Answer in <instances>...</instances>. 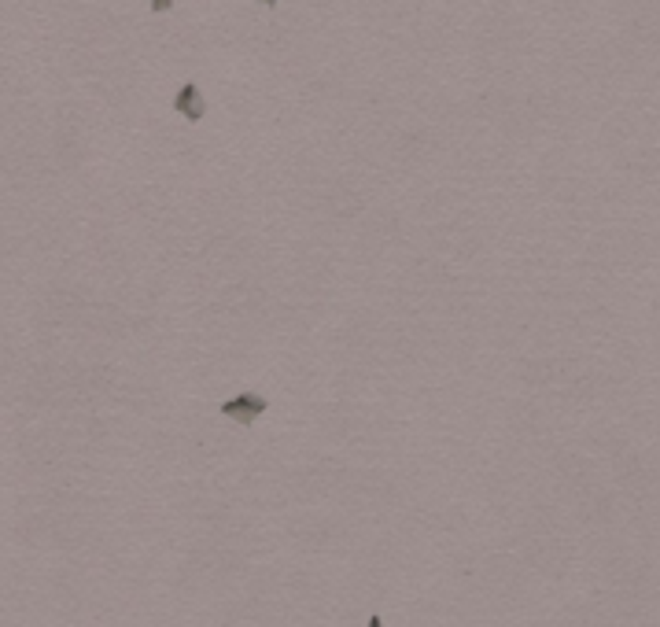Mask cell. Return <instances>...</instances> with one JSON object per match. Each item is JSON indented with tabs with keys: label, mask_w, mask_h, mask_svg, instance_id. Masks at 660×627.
<instances>
[{
	"label": "cell",
	"mask_w": 660,
	"mask_h": 627,
	"mask_svg": "<svg viewBox=\"0 0 660 627\" xmlns=\"http://www.w3.org/2000/svg\"><path fill=\"white\" fill-rule=\"evenodd\" d=\"M369 627H384V620H380V616L372 613V616H369Z\"/></svg>",
	"instance_id": "cell-4"
},
{
	"label": "cell",
	"mask_w": 660,
	"mask_h": 627,
	"mask_svg": "<svg viewBox=\"0 0 660 627\" xmlns=\"http://www.w3.org/2000/svg\"><path fill=\"white\" fill-rule=\"evenodd\" d=\"M174 108H177V115H185L188 122H199V119L207 115V100H203V92H199L196 85L188 81V85H181V89H177Z\"/></svg>",
	"instance_id": "cell-2"
},
{
	"label": "cell",
	"mask_w": 660,
	"mask_h": 627,
	"mask_svg": "<svg viewBox=\"0 0 660 627\" xmlns=\"http://www.w3.org/2000/svg\"><path fill=\"white\" fill-rule=\"evenodd\" d=\"M174 8V0H152V12H170Z\"/></svg>",
	"instance_id": "cell-3"
},
{
	"label": "cell",
	"mask_w": 660,
	"mask_h": 627,
	"mask_svg": "<svg viewBox=\"0 0 660 627\" xmlns=\"http://www.w3.org/2000/svg\"><path fill=\"white\" fill-rule=\"evenodd\" d=\"M266 410H270V402H266L262 395H237V399L221 402V417H229V421H237V424L259 421Z\"/></svg>",
	"instance_id": "cell-1"
},
{
	"label": "cell",
	"mask_w": 660,
	"mask_h": 627,
	"mask_svg": "<svg viewBox=\"0 0 660 627\" xmlns=\"http://www.w3.org/2000/svg\"><path fill=\"white\" fill-rule=\"evenodd\" d=\"M259 4H262V8H277V0H259Z\"/></svg>",
	"instance_id": "cell-5"
}]
</instances>
